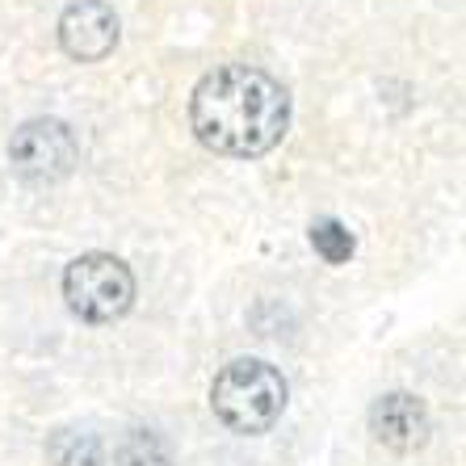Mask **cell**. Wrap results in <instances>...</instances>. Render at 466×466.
I'll use <instances>...</instances> for the list:
<instances>
[{
	"mask_svg": "<svg viewBox=\"0 0 466 466\" xmlns=\"http://www.w3.org/2000/svg\"><path fill=\"white\" fill-rule=\"evenodd\" d=\"M290 122V97L286 88L248 64L215 67L210 76L198 80L189 97V127L198 143L215 156L252 160L278 147Z\"/></svg>",
	"mask_w": 466,
	"mask_h": 466,
	"instance_id": "6da1fadb",
	"label": "cell"
},
{
	"mask_svg": "<svg viewBox=\"0 0 466 466\" xmlns=\"http://www.w3.org/2000/svg\"><path fill=\"white\" fill-rule=\"evenodd\" d=\"M210 408L231 433H269L286 412V379L260 358H239L215 374Z\"/></svg>",
	"mask_w": 466,
	"mask_h": 466,
	"instance_id": "7a4b0ae2",
	"label": "cell"
},
{
	"mask_svg": "<svg viewBox=\"0 0 466 466\" xmlns=\"http://www.w3.org/2000/svg\"><path fill=\"white\" fill-rule=\"evenodd\" d=\"M64 299L88 324H114L135 303V273L109 252H85L67 265Z\"/></svg>",
	"mask_w": 466,
	"mask_h": 466,
	"instance_id": "3957f363",
	"label": "cell"
},
{
	"mask_svg": "<svg viewBox=\"0 0 466 466\" xmlns=\"http://www.w3.org/2000/svg\"><path fill=\"white\" fill-rule=\"evenodd\" d=\"M9 160L25 181H59L76 164V135L59 118H34L13 130Z\"/></svg>",
	"mask_w": 466,
	"mask_h": 466,
	"instance_id": "277c9868",
	"label": "cell"
},
{
	"mask_svg": "<svg viewBox=\"0 0 466 466\" xmlns=\"http://www.w3.org/2000/svg\"><path fill=\"white\" fill-rule=\"evenodd\" d=\"M59 46L80 64H97L118 46V13L106 0H76L59 17Z\"/></svg>",
	"mask_w": 466,
	"mask_h": 466,
	"instance_id": "5b68a950",
	"label": "cell"
},
{
	"mask_svg": "<svg viewBox=\"0 0 466 466\" xmlns=\"http://www.w3.org/2000/svg\"><path fill=\"white\" fill-rule=\"evenodd\" d=\"M370 429L387 450L412 454V450H420L429 441V408L408 390H390L370 408Z\"/></svg>",
	"mask_w": 466,
	"mask_h": 466,
	"instance_id": "8992f818",
	"label": "cell"
},
{
	"mask_svg": "<svg viewBox=\"0 0 466 466\" xmlns=\"http://www.w3.org/2000/svg\"><path fill=\"white\" fill-rule=\"evenodd\" d=\"M55 466H101V441L93 433H76V429H59L46 445Z\"/></svg>",
	"mask_w": 466,
	"mask_h": 466,
	"instance_id": "52a82bcc",
	"label": "cell"
},
{
	"mask_svg": "<svg viewBox=\"0 0 466 466\" xmlns=\"http://www.w3.org/2000/svg\"><path fill=\"white\" fill-rule=\"evenodd\" d=\"M118 466H173L168 445L147 429H130L127 441L118 445Z\"/></svg>",
	"mask_w": 466,
	"mask_h": 466,
	"instance_id": "ba28073f",
	"label": "cell"
},
{
	"mask_svg": "<svg viewBox=\"0 0 466 466\" xmlns=\"http://www.w3.org/2000/svg\"><path fill=\"white\" fill-rule=\"evenodd\" d=\"M311 244L328 265H345V260L353 257V236H349V228L337 223V218H319L311 228Z\"/></svg>",
	"mask_w": 466,
	"mask_h": 466,
	"instance_id": "9c48e42d",
	"label": "cell"
}]
</instances>
